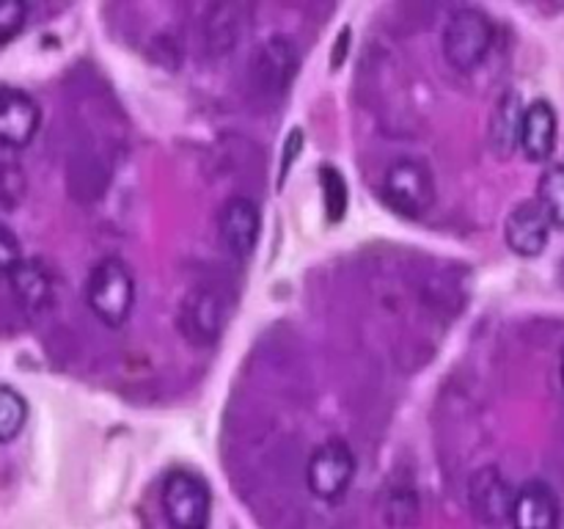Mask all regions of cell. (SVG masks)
I'll list each match as a JSON object with an SVG mask.
<instances>
[{"mask_svg": "<svg viewBox=\"0 0 564 529\" xmlns=\"http://www.w3.org/2000/svg\"><path fill=\"white\" fill-rule=\"evenodd\" d=\"M86 303L108 328H121L135 306V276L119 257H105L88 270Z\"/></svg>", "mask_w": 564, "mask_h": 529, "instance_id": "1", "label": "cell"}, {"mask_svg": "<svg viewBox=\"0 0 564 529\" xmlns=\"http://www.w3.org/2000/svg\"><path fill=\"white\" fill-rule=\"evenodd\" d=\"M496 42V28L485 11L463 6L452 11L441 33V50L449 66L460 72H471L485 64Z\"/></svg>", "mask_w": 564, "mask_h": 529, "instance_id": "2", "label": "cell"}, {"mask_svg": "<svg viewBox=\"0 0 564 529\" xmlns=\"http://www.w3.org/2000/svg\"><path fill=\"white\" fill-rule=\"evenodd\" d=\"M165 521L171 529H207L213 516V496L207 483L187 468H174L160 488Z\"/></svg>", "mask_w": 564, "mask_h": 529, "instance_id": "3", "label": "cell"}, {"mask_svg": "<svg viewBox=\"0 0 564 529\" xmlns=\"http://www.w3.org/2000/svg\"><path fill=\"white\" fill-rule=\"evenodd\" d=\"M297 66H301V50H297L295 39L286 33H273L253 53L248 80L262 99H279L295 80Z\"/></svg>", "mask_w": 564, "mask_h": 529, "instance_id": "4", "label": "cell"}, {"mask_svg": "<svg viewBox=\"0 0 564 529\" xmlns=\"http://www.w3.org/2000/svg\"><path fill=\"white\" fill-rule=\"evenodd\" d=\"M383 198L394 213L405 218H422L435 202L433 171L422 160L402 158L386 169L383 176Z\"/></svg>", "mask_w": 564, "mask_h": 529, "instance_id": "5", "label": "cell"}, {"mask_svg": "<svg viewBox=\"0 0 564 529\" xmlns=\"http://www.w3.org/2000/svg\"><path fill=\"white\" fill-rule=\"evenodd\" d=\"M356 477V452L345 439H328L306 463V485L319 501H339Z\"/></svg>", "mask_w": 564, "mask_h": 529, "instance_id": "6", "label": "cell"}, {"mask_svg": "<svg viewBox=\"0 0 564 529\" xmlns=\"http://www.w3.org/2000/svg\"><path fill=\"white\" fill-rule=\"evenodd\" d=\"M226 317L229 312L218 292L207 287H193L176 309V328L191 347H213L224 334Z\"/></svg>", "mask_w": 564, "mask_h": 529, "instance_id": "7", "label": "cell"}, {"mask_svg": "<svg viewBox=\"0 0 564 529\" xmlns=\"http://www.w3.org/2000/svg\"><path fill=\"white\" fill-rule=\"evenodd\" d=\"M468 510L485 527H501L510 523L512 505H516V488L499 466H482L468 477Z\"/></svg>", "mask_w": 564, "mask_h": 529, "instance_id": "8", "label": "cell"}, {"mask_svg": "<svg viewBox=\"0 0 564 529\" xmlns=\"http://www.w3.org/2000/svg\"><path fill=\"white\" fill-rule=\"evenodd\" d=\"M218 231L231 257H251L257 251L259 231H262V213H259L257 202L248 196L226 198L218 213Z\"/></svg>", "mask_w": 564, "mask_h": 529, "instance_id": "9", "label": "cell"}, {"mask_svg": "<svg viewBox=\"0 0 564 529\" xmlns=\"http://www.w3.org/2000/svg\"><path fill=\"white\" fill-rule=\"evenodd\" d=\"M42 110L28 91L0 86V147L22 149L36 138Z\"/></svg>", "mask_w": 564, "mask_h": 529, "instance_id": "10", "label": "cell"}, {"mask_svg": "<svg viewBox=\"0 0 564 529\" xmlns=\"http://www.w3.org/2000/svg\"><path fill=\"white\" fill-rule=\"evenodd\" d=\"M549 237L551 220L545 209L538 204V198L534 202H521L507 215L505 240L510 251L518 253V257H540L545 246H549Z\"/></svg>", "mask_w": 564, "mask_h": 529, "instance_id": "11", "label": "cell"}, {"mask_svg": "<svg viewBox=\"0 0 564 529\" xmlns=\"http://www.w3.org/2000/svg\"><path fill=\"white\" fill-rule=\"evenodd\" d=\"M560 516V496L543 479H529L516 490V505L510 516L512 529H556Z\"/></svg>", "mask_w": 564, "mask_h": 529, "instance_id": "12", "label": "cell"}, {"mask_svg": "<svg viewBox=\"0 0 564 529\" xmlns=\"http://www.w3.org/2000/svg\"><path fill=\"white\" fill-rule=\"evenodd\" d=\"M248 25V11L240 3H215L207 11L202 25V39L204 50L213 58H224L231 50L240 44V39L246 36Z\"/></svg>", "mask_w": 564, "mask_h": 529, "instance_id": "13", "label": "cell"}, {"mask_svg": "<svg viewBox=\"0 0 564 529\" xmlns=\"http://www.w3.org/2000/svg\"><path fill=\"white\" fill-rule=\"evenodd\" d=\"M11 295L28 317H39L53 306V276L39 259H22L9 276Z\"/></svg>", "mask_w": 564, "mask_h": 529, "instance_id": "14", "label": "cell"}, {"mask_svg": "<svg viewBox=\"0 0 564 529\" xmlns=\"http://www.w3.org/2000/svg\"><path fill=\"white\" fill-rule=\"evenodd\" d=\"M556 132H560V121H556V110L549 99H534L523 110L521 125V149L532 163H543L554 154Z\"/></svg>", "mask_w": 564, "mask_h": 529, "instance_id": "15", "label": "cell"}, {"mask_svg": "<svg viewBox=\"0 0 564 529\" xmlns=\"http://www.w3.org/2000/svg\"><path fill=\"white\" fill-rule=\"evenodd\" d=\"M527 105L521 102L518 91L501 94L490 116V147L499 158H510L516 149H521V125Z\"/></svg>", "mask_w": 564, "mask_h": 529, "instance_id": "16", "label": "cell"}, {"mask_svg": "<svg viewBox=\"0 0 564 529\" xmlns=\"http://www.w3.org/2000/svg\"><path fill=\"white\" fill-rule=\"evenodd\" d=\"M380 521L386 529H411L422 516V499L411 483H394L380 496Z\"/></svg>", "mask_w": 564, "mask_h": 529, "instance_id": "17", "label": "cell"}, {"mask_svg": "<svg viewBox=\"0 0 564 529\" xmlns=\"http://www.w3.org/2000/svg\"><path fill=\"white\" fill-rule=\"evenodd\" d=\"M538 204L545 209L551 226L564 229V163H554L543 171L538 182Z\"/></svg>", "mask_w": 564, "mask_h": 529, "instance_id": "18", "label": "cell"}, {"mask_svg": "<svg viewBox=\"0 0 564 529\" xmlns=\"http://www.w3.org/2000/svg\"><path fill=\"white\" fill-rule=\"evenodd\" d=\"M28 422V402L14 386L0 384V444H9Z\"/></svg>", "mask_w": 564, "mask_h": 529, "instance_id": "19", "label": "cell"}, {"mask_svg": "<svg viewBox=\"0 0 564 529\" xmlns=\"http://www.w3.org/2000/svg\"><path fill=\"white\" fill-rule=\"evenodd\" d=\"M319 185H323L325 215H328L330 224H339L347 213V204H350V191H347L345 176L334 165H319Z\"/></svg>", "mask_w": 564, "mask_h": 529, "instance_id": "20", "label": "cell"}, {"mask_svg": "<svg viewBox=\"0 0 564 529\" xmlns=\"http://www.w3.org/2000/svg\"><path fill=\"white\" fill-rule=\"evenodd\" d=\"M22 242L9 224L0 220V279H9L17 264L22 262Z\"/></svg>", "mask_w": 564, "mask_h": 529, "instance_id": "21", "label": "cell"}, {"mask_svg": "<svg viewBox=\"0 0 564 529\" xmlns=\"http://www.w3.org/2000/svg\"><path fill=\"white\" fill-rule=\"evenodd\" d=\"M28 20V6L22 0H0V44L14 39Z\"/></svg>", "mask_w": 564, "mask_h": 529, "instance_id": "22", "label": "cell"}, {"mask_svg": "<svg viewBox=\"0 0 564 529\" xmlns=\"http://www.w3.org/2000/svg\"><path fill=\"white\" fill-rule=\"evenodd\" d=\"M301 149H303V130L301 127H295V130L290 132V138H286L284 149H281V154H284V158H281V171H279L281 182L286 180V174H290L292 163L297 160V152H301Z\"/></svg>", "mask_w": 564, "mask_h": 529, "instance_id": "23", "label": "cell"}, {"mask_svg": "<svg viewBox=\"0 0 564 529\" xmlns=\"http://www.w3.org/2000/svg\"><path fill=\"white\" fill-rule=\"evenodd\" d=\"M560 284L564 287V257H562V262H560Z\"/></svg>", "mask_w": 564, "mask_h": 529, "instance_id": "24", "label": "cell"}, {"mask_svg": "<svg viewBox=\"0 0 564 529\" xmlns=\"http://www.w3.org/2000/svg\"><path fill=\"white\" fill-rule=\"evenodd\" d=\"M560 375H562V386H564V356H562V369H560Z\"/></svg>", "mask_w": 564, "mask_h": 529, "instance_id": "25", "label": "cell"}]
</instances>
